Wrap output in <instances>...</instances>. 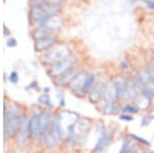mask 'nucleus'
I'll return each instance as SVG.
<instances>
[{"mask_svg": "<svg viewBox=\"0 0 154 153\" xmlns=\"http://www.w3.org/2000/svg\"><path fill=\"white\" fill-rule=\"evenodd\" d=\"M95 76L94 75H88V78L85 79L84 81V84L82 86V88H81V93H83V95H85V93H88L91 92V90L93 88L94 84H95Z\"/></svg>", "mask_w": 154, "mask_h": 153, "instance_id": "f3484780", "label": "nucleus"}, {"mask_svg": "<svg viewBox=\"0 0 154 153\" xmlns=\"http://www.w3.org/2000/svg\"><path fill=\"white\" fill-rule=\"evenodd\" d=\"M146 2H154V0H145Z\"/></svg>", "mask_w": 154, "mask_h": 153, "instance_id": "7c9ffc66", "label": "nucleus"}, {"mask_svg": "<svg viewBox=\"0 0 154 153\" xmlns=\"http://www.w3.org/2000/svg\"><path fill=\"white\" fill-rule=\"evenodd\" d=\"M45 1H48V2H53V3H56L58 0H45Z\"/></svg>", "mask_w": 154, "mask_h": 153, "instance_id": "c756f323", "label": "nucleus"}, {"mask_svg": "<svg viewBox=\"0 0 154 153\" xmlns=\"http://www.w3.org/2000/svg\"><path fill=\"white\" fill-rule=\"evenodd\" d=\"M128 80H126V78L123 75H117L115 77V79H114L113 82L115 84V87L117 90L119 97L125 95L126 90V86H128Z\"/></svg>", "mask_w": 154, "mask_h": 153, "instance_id": "f8f14e48", "label": "nucleus"}, {"mask_svg": "<svg viewBox=\"0 0 154 153\" xmlns=\"http://www.w3.org/2000/svg\"><path fill=\"white\" fill-rule=\"evenodd\" d=\"M112 138H113V132L111 130H102L101 137L99 138L98 143H97V145L95 146V149H94V152L100 153L103 151V150L111 143Z\"/></svg>", "mask_w": 154, "mask_h": 153, "instance_id": "39448f33", "label": "nucleus"}, {"mask_svg": "<svg viewBox=\"0 0 154 153\" xmlns=\"http://www.w3.org/2000/svg\"><path fill=\"white\" fill-rule=\"evenodd\" d=\"M39 103H41V104L44 106H51V99H49L48 95H42L41 97L39 98Z\"/></svg>", "mask_w": 154, "mask_h": 153, "instance_id": "4be33fe9", "label": "nucleus"}, {"mask_svg": "<svg viewBox=\"0 0 154 153\" xmlns=\"http://www.w3.org/2000/svg\"><path fill=\"white\" fill-rule=\"evenodd\" d=\"M56 42V37L53 35H48L45 36L43 38H40L38 40H36L35 43V48L36 50L41 51V50H45V49L51 48Z\"/></svg>", "mask_w": 154, "mask_h": 153, "instance_id": "6e6552de", "label": "nucleus"}, {"mask_svg": "<svg viewBox=\"0 0 154 153\" xmlns=\"http://www.w3.org/2000/svg\"><path fill=\"white\" fill-rule=\"evenodd\" d=\"M58 141L59 140L57 139V137L51 132H49L48 134L43 136V144L44 146H46L48 148H53L54 146H56Z\"/></svg>", "mask_w": 154, "mask_h": 153, "instance_id": "dca6fc26", "label": "nucleus"}, {"mask_svg": "<svg viewBox=\"0 0 154 153\" xmlns=\"http://www.w3.org/2000/svg\"><path fill=\"white\" fill-rule=\"evenodd\" d=\"M7 46H9V47H14V46L17 45V40L14 38H11L8 41H7Z\"/></svg>", "mask_w": 154, "mask_h": 153, "instance_id": "bb28decb", "label": "nucleus"}, {"mask_svg": "<svg viewBox=\"0 0 154 153\" xmlns=\"http://www.w3.org/2000/svg\"><path fill=\"white\" fill-rule=\"evenodd\" d=\"M133 153H145V150L142 149V148H138V149H136Z\"/></svg>", "mask_w": 154, "mask_h": 153, "instance_id": "c85d7f7f", "label": "nucleus"}, {"mask_svg": "<svg viewBox=\"0 0 154 153\" xmlns=\"http://www.w3.org/2000/svg\"><path fill=\"white\" fill-rule=\"evenodd\" d=\"M147 69H148L149 72H150L151 76H152V78H153V80H154V64H152V65H149V67Z\"/></svg>", "mask_w": 154, "mask_h": 153, "instance_id": "cd10ccee", "label": "nucleus"}, {"mask_svg": "<svg viewBox=\"0 0 154 153\" xmlns=\"http://www.w3.org/2000/svg\"><path fill=\"white\" fill-rule=\"evenodd\" d=\"M77 75L76 74V71L74 68H70L68 69L67 71H65L64 73H62L61 75L57 76V82H58V84H67V83H70L72 80H73V78L75 77Z\"/></svg>", "mask_w": 154, "mask_h": 153, "instance_id": "9b49d317", "label": "nucleus"}, {"mask_svg": "<svg viewBox=\"0 0 154 153\" xmlns=\"http://www.w3.org/2000/svg\"><path fill=\"white\" fill-rule=\"evenodd\" d=\"M53 32V30H51L49 28H48L46 26H41L38 27L37 30H35V32L33 33V37L35 40H38L40 38H43L45 36L51 35V33Z\"/></svg>", "mask_w": 154, "mask_h": 153, "instance_id": "2eb2a0df", "label": "nucleus"}, {"mask_svg": "<svg viewBox=\"0 0 154 153\" xmlns=\"http://www.w3.org/2000/svg\"><path fill=\"white\" fill-rule=\"evenodd\" d=\"M139 108L137 107V106L135 105H130V104H128V105H125V106H123V108H122V111L125 113H128V114H134V113H138L139 112Z\"/></svg>", "mask_w": 154, "mask_h": 153, "instance_id": "412c9836", "label": "nucleus"}, {"mask_svg": "<svg viewBox=\"0 0 154 153\" xmlns=\"http://www.w3.org/2000/svg\"><path fill=\"white\" fill-rule=\"evenodd\" d=\"M76 62V58L75 56L73 55H69L67 56L66 58L62 59L60 60L59 62L57 63H54V65L51 66V75L54 76H59L61 75L62 73H64L65 71H67L68 69L72 68L73 64Z\"/></svg>", "mask_w": 154, "mask_h": 153, "instance_id": "7ed1b4c3", "label": "nucleus"}, {"mask_svg": "<svg viewBox=\"0 0 154 153\" xmlns=\"http://www.w3.org/2000/svg\"><path fill=\"white\" fill-rule=\"evenodd\" d=\"M104 88L105 85H102L101 83H95L93 86V88L89 92V98L91 99L93 102H98L101 100V98L103 97Z\"/></svg>", "mask_w": 154, "mask_h": 153, "instance_id": "ddd939ff", "label": "nucleus"}, {"mask_svg": "<svg viewBox=\"0 0 154 153\" xmlns=\"http://www.w3.org/2000/svg\"><path fill=\"white\" fill-rule=\"evenodd\" d=\"M28 130L30 136L34 140H40L41 138H43V132H42L40 120H39V116H37V115L30 117V119L28 120Z\"/></svg>", "mask_w": 154, "mask_h": 153, "instance_id": "20e7f679", "label": "nucleus"}, {"mask_svg": "<svg viewBox=\"0 0 154 153\" xmlns=\"http://www.w3.org/2000/svg\"><path fill=\"white\" fill-rule=\"evenodd\" d=\"M137 77L141 80L144 87L147 88L149 90L154 92V80H153L152 76H151L150 72L148 71V69H142V70H140Z\"/></svg>", "mask_w": 154, "mask_h": 153, "instance_id": "0eeeda50", "label": "nucleus"}, {"mask_svg": "<svg viewBox=\"0 0 154 153\" xmlns=\"http://www.w3.org/2000/svg\"><path fill=\"white\" fill-rule=\"evenodd\" d=\"M137 1H138V0H131V3H134V2H137Z\"/></svg>", "mask_w": 154, "mask_h": 153, "instance_id": "2f4dec72", "label": "nucleus"}, {"mask_svg": "<svg viewBox=\"0 0 154 153\" xmlns=\"http://www.w3.org/2000/svg\"><path fill=\"white\" fill-rule=\"evenodd\" d=\"M119 119L125 120V121H131V120H133V117L130 116V115H126V114H121L120 116H119Z\"/></svg>", "mask_w": 154, "mask_h": 153, "instance_id": "a878e982", "label": "nucleus"}, {"mask_svg": "<svg viewBox=\"0 0 154 153\" xmlns=\"http://www.w3.org/2000/svg\"><path fill=\"white\" fill-rule=\"evenodd\" d=\"M9 80H11V82L12 83H17L19 81V76L17 72H11V75H9Z\"/></svg>", "mask_w": 154, "mask_h": 153, "instance_id": "393cba45", "label": "nucleus"}, {"mask_svg": "<svg viewBox=\"0 0 154 153\" xmlns=\"http://www.w3.org/2000/svg\"><path fill=\"white\" fill-rule=\"evenodd\" d=\"M134 101H135V104L139 109H147L150 106V99H148L143 93L139 95Z\"/></svg>", "mask_w": 154, "mask_h": 153, "instance_id": "4468645a", "label": "nucleus"}, {"mask_svg": "<svg viewBox=\"0 0 154 153\" xmlns=\"http://www.w3.org/2000/svg\"><path fill=\"white\" fill-rule=\"evenodd\" d=\"M88 74L85 72H80L77 74L75 77L73 78V80L70 82V87L72 88L73 92H81V88L84 84V81L88 78Z\"/></svg>", "mask_w": 154, "mask_h": 153, "instance_id": "9d476101", "label": "nucleus"}, {"mask_svg": "<svg viewBox=\"0 0 154 153\" xmlns=\"http://www.w3.org/2000/svg\"><path fill=\"white\" fill-rule=\"evenodd\" d=\"M103 98L106 102H116V101H117V99L119 98V95L113 81H109L105 85L104 93H103Z\"/></svg>", "mask_w": 154, "mask_h": 153, "instance_id": "423d86ee", "label": "nucleus"}, {"mask_svg": "<svg viewBox=\"0 0 154 153\" xmlns=\"http://www.w3.org/2000/svg\"><path fill=\"white\" fill-rule=\"evenodd\" d=\"M117 111V106H116V102H106L105 106L103 108V112L106 115H112Z\"/></svg>", "mask_w": 154, "mask_h": 153, "instance_id": "aec40b11", "label": "nucleus"}, {"mask_svg": "<svg viewBox=\"0 0 154 153\" xmlns=\"http://www.w3.org/2000/svg\"><path fill=\"white\" fill-rule=\"evenodd\" d=\"M51 112L48 109L44 110L43 112L39 115V120H40L43 136L48 134V133L51 132Z\"/></svg>", "mask_w": 154, "mask_h": 153, "instance_id": "1a4fd4ad", "label": "nucleus"}, {"mask_svg": "<svg viewBox=\"0 0 154 153\" xmlns=\"http://www.w3.org/2000/svg\"><path fill=\"white\" fill-rule=\"evenodd\" d=\"M136 150L135 144L131 140H123V143L121 145V148L119 150V153H133Z\"/></svg>", "mask_w": 154, "mask_h": 153, "instance_id": "6ab92c4d", "label": "nucleus"}, {"mask_svg": "<svg viewBox=\"0 0 154 153\" xmlns=\"http://www.w3.org/2000/svg\"><path fill=\"white\" fill-rule=\"evenodd\" d=\"M62 24H63V22H62V20L60 19L59 17L53 16V17H51V19L48 20V22L44 25V26H46L48 28L51 29V30H56V29H58L62 26Z\"/></svg>", "mask_w": 154, "mask_h": 153, "instance_id": "a211bd4d", "label": "nucleus"}, {"mask_svg": "<svg viewBox=\"0 0 154 153\" xmlns=\"http://www.w3.org/2000/svg\"><path fill=\"white\" fill-rule=\"evenodd\" d=\"M70 55V49L66 45H58L54 47L48 49L43 55V59L46 62H54L57 63L62 59L66 58L67 56Z\"/></svg>", "mask_w": 154, "mask_h": 153, "instance_id": "f03ea898", "label": "nucleus"}, {"mask_svg": "<svg viewBox=\"0 0 154 153\" xmlns=\"http://www.w3.org/2000/svg\"><path fill=\"white\" fill-rule=\"evenodd\" d=\"M20 121H21L20 110L17 107H14L8 113L5 114L4 116V137H5L6 141L16 133L17 129L20 125Z\"/></svg>", "mask_w": 154, "mask_h": 153, "instance_id": "f257e3e1", "label": "nucleus"}, {"mask_svg": "<svg viewBox=\"0 0 154 153\" xmlns=\"http://www.w3.org/2000/svg\"><path fill=\"white\" fill-rule=\"evenodd\" d=\"M45 2V0H30V4L32 7H40Z\"/></svg>", "mask_w": 154, "mask_h": 153, "instance_id": "b1692460", "label": "nucleus"}, {"mask_svg": "<svg viewBox=\"0 0 154 153\" xmlns=\"http://www.w3.org/2000/svg\"><path fill=\"white\" fill-rule=\"evenodd\" d=\"M130 136H131V139H134L135 141H139L140 143H142V144L146 145V146H148V147L150 146V143H149L146 139H143V138L139 137V136H136V135H133V134H131Z\"/></svg>", "mask_w": 154, "mask_h": 153, "instance_id": "5701e85b", "label": "nucleus"}]
</instances>
